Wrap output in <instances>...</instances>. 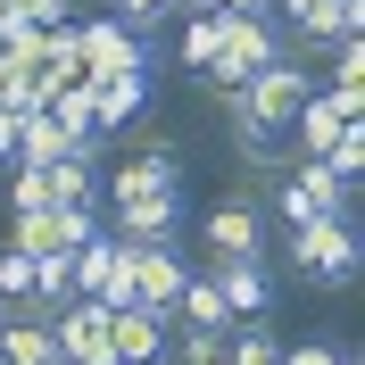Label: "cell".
Masks as SVG:
<instances>
[{
    "label": "cell",
    "mask_w": 365,
    "mask_h": 365,
    "mask_svg": "<svg viewBox=\"0 0 365 365\" xmlns=\"http://www.w3.org/2000/svg\"><path fill=\"white\" fill-rule=\"evenodd\" d=\"M282 257H291L299 274H316L324 291H341V282H357V266H365L357 216H316V225H291V232H282Z\"/></svg>",
    "instance_id": "1"
},
{
    "label": "cell",
    "mask_w": 365,
    "mask_h": 365,
    "mask_svg": "<svg viewBox=\"0 0 365 365\" xmlns=\"http://www.w3.org/2000/svg\"><path fill=\"white\" fill-rule=\"evenodd\" d=\"M274 58H291V42H282V25H274V17H225V50L207 58L200 83L216 91V100H232V91L250 83V75H266Z\"/></svg>",
    "instance_id": "2"
},
{
    "label": "cell",
    "mask_w": 365,
    "mask_h": 365,
    "mask_svg": "<svg viewBox=\"0 0 365 365\" xmlns=\"http://www.w3.org/2000/svg\"><path fill=\"white\" fill-rule=\"evenodd\" d=\"M307 91H316V75L299 67V58H274L266 75H250V83L232 91L225 108H232V116H250L257 133H291V116L307 108Z\"/></svg>",
    "instance_id": "3"
},
{
    "label": "cell",
    "mask_w": 365,
    "mask_h": 365,
    "mask_svg": "<svg viewBox=\"0 0 365 365\" xmlns=\"http://www.w3.org/2000/svg\"><path fill=\"white\" fill-rule=\"evenodd\" d=\"M75 42H83V83H108V75H158L166 50L133 42L116 17H75Z\"/></svg>",
    "instance_id": "4"
},
{
    "label": "cell",
    "mask_w": 365,
    "mask_h": 365,
    "mask_svg": "<svg viewBox=\"0 0 365 365\" xmlns=\"http://www.w3.org/2000/svg\"><path fill=\"white\" fill-rule=\"evenodd\" d=\"M100 182H108V200L100 207H125V200H158V191H182V150L166 133H150L125 166H100Z\"/></svg>",
    "instance_id": "5"
},
{
    "label": "cell",
    "mask_w": 365,
    "mask_h": 365,
    "mask_svg": "<svg viewBox=\"0 0 365 365\" xmlns=\"http://www.w3.org/2000/svg\"><path fill=\"white\" fill-rule=\"evenodd\" d=\"M200 232H207V257H266V207L250 191H225L200 216Z\"/></svg>",
    "instance_id": "6"
},
{
    "label": "cell",
    "mask_w": 365,
    "mask_h": 365,
    "mask_svg": "<svg viewBox=\"0 0 365 365\" xmlns=\"http://www.w3.org/2000/svg\"><path fill=\"white\" fill-rule=\"evenodd\" d=\"M182 282H191V257H182L175 241H158V250H133V307H141V316L175 324V299H182Z\"/></svg>",
    "instance_id": "7"
},
{
    "label": "cell",
    "mask_w": 365,
    "mask_h": 365,
    "mask_svg": "<svg viewBox=\"0 0 365 365\" xmlns=\"http://www.w3.org/2000/svg\"><path fill=\"white\" fill-rule=\"evenodd\" d=\"M207 282H216V299L232 307V324H266V307H274V274H266V257H207Z\"/></svg>",
    "instance_id": "8"
},
{
    "label": "cell",
    "mask_w": 365,
    "mask_h": 365,
    "mask_svg": "<svg viewBox=\"0 0 365 365\" xmlns=\"http://www.w3.org/2000/svg\"><path fill=\"white\" fill-rule=\"evenodd\" d=\"M50 357H67V365H116L108 357V307H91V299L58 307V316H50Z\"/></svg>",
    "instance_id": "9"
},
{
    "label": "cell",
    "mask_w": 365,
    "mask_h": 365,
    "mask_svg": "<svg viewBox=\"0 0 365 365\" xmlns=\"http://www.w3.org/2000/svg\"><path fill=\"white\" fill-rule=\"evenodd\" d=\"M100 158H108V141H91V150H67L58 166H42L50 207H75V216H91V207L108 200V182H100Z\"/></svg>",
    "instance_id": "10"
},
{
    "label": "cell",
    "mask_w": 365,
    "mask_h": 365,
    "mask_svg": "<svg viewBox=\"0 0 365 365\" xmlns=\"http://www.w3.org/2000/svg\"><path fill=\"white\" fill-rule=\"evenodd\" d=\"M166 332H175V324L141 316V307H116L108 316V357L116 365H166Z\"/></svg>",
    "instance_id": "11"
},
{
    "label": "cell",
    "mask_w": 365,
    "mask_h": 365,
    "mask_svg": "<svg viewBox=\"0 0 365 365\" xmlns=\"http://www.w3.org/2000/svg\"><path fill=\"white\" fill-rule=\"evenodd\" d=\"M141 108H150V75H108V83H91V133L100 141L125 133Z\"/></svg>",
    "instance_id": "12"
},
{
    "label": "cell",
    "mask_w": 365,
    "mask_h": 365,
    "mask_svg": "<svg viewBox=\"0 0 365 365\" xmlns=\"http://www.w3.org/2000/svg\"><path fill=\"white\" fill-rule=\"evenodd\" d=\"M282 182H291V191L316 207V216H357V191H349V182L332 175L324 158H291V166H282Z\"/></svg>",
    "instance_id": "13"
},
{
    "label": "cell",
    "mask_w": 365,
    "mask_h": 365,
    "mask_svg": "<svg viewBox=\"0 0 365 365\" xmlns=\"http://www.w3.org/2000/svg\"><path fill=\"white\" fill-rule=\"evenodd\" d=\"M357 25H365V0H316V17L291 34V58H299V50H332V42H349Z\"/></svg>",
    "instance_id": "14"
},
{
    "label": "cell",
    "mask_w": 365,
    "mask_h": 365,
    "mask_svg": "<svg viewBox=\"0 0 365 365\" xmlns=\"http://www.w3.org/2000/svg\"><path fill=\"white\" fill-rule=\"evenodd\" d=\"M175 324H191V332H232V307L216 299V282H207L200 266H191V282H182V299H175Z\"/></svg>",
    "instance_id": "15"
},
{
    "label": "cell",
    "mask_w": 365,
    "mask_h": 365,
    "mask_svg": "<svg viewBox=\"0 0 365 365\" xmlns=\"http://www.w3.org/2000/svg\"><path fill=\"white\" fill-rule=\"evenodd\" d=\"M341 133H349V125L332 116V100H324V91H307V108L291 116V141H299V158H324V150H332Z\"/></svg>",
    "instance_id": "16"
},
{
    "label": "cell",
    "mask_w": 365,
    "mask_h": 365,
    "mask_svg": "<svg viewBox=\"0 0 365 365\" xmlns=\"http://www.w3.org/2000/svg\"><path fill=\"white\" fill-rule=\"evenodd\" d=\"M216 50H225V17H216V9H191V17H182V67L191 75H207V58H216Z\"/></svg>",
    "instance_id": "17"
},
{
    "label": "cell",
    "mask_w": 365,
    "mask_h": 365,
    "mask_svg": "<svg viewBox=\"0 0 365 365\" xmlns=\"http://www.w3.org/2000/svg\"><path fill=\"white\" fill-rule=\"evenodd\" d=\"M108 17L125 25L133 42H150V50H158V34L175 25V0H108Z\"/></svg>",
    "instance_id": "18"
},
{
    "label": "cell",
    "mask_w": 365,
    "mask_h": 365,
    "mask_svg": "<svg viewBox=\"0 0 365 365\" xmlns=\"http://www.w3.org/2000/svg\"><path fill=\"white\" fill-rule=\"evenodd\" d=\"M67 150H75V141L58 133L50 116H25V125H17V166H58Z\"/></svg>",
    "instance_id": "19"
},
{
    "label": "cell",
    "mask_w": 365,
    "mask_h": 365,
    "mask_svg": "<svg viewBox=\"0 0 365 365\" xmlns=\"http://www.w3.org/2000/svg\"><path fill=\"white\" fill-rule=\"evenodd\" d=\"M232 332H191V324H175L166 332V365H225Z\"/></svg>",
    "instance_id": "20"
},
{
    "label": "cell",
    "mask_w": 365,
    "mask_h": 365,
    "mask_svg": "<svg viewBox=\"0 0 365 365\" xmlns=\"http://www.w3.org/2000/svg\"><path fill=\"white\" fill-rule=\"evenodd\" d=\"M225 365H282V332H266V324H232Z\"/></svg>",
    "instance_id": "21"
},
{
    "label": "cell",
    "mask_w": 365,
    "mask_h": 365,
    "mask_svg": "<svg viewBox=\"0 0 365 365\" xmlns=\"http://www.w3.org/2000/svg\"><path fill=\"white\" fill-rule=\"evenodd\" d=\"M0 307H34V257L0 250Z\"/></svg>",
    "instance_id": "22"
},
{
    "label": "cell",
    "mask_w": 365,
    "mask_h": 365,
    "mask_svg": "<svg viewBox=\"0 0 365 365\" xmlns=\"http://www.w3.org/2000/svg\"><path fill=\"white\" fill-rule=\"evenodd\" d=\"M324 166H332V175H341L349 191H357V175H365V125H349V133L332 141V150H324Z\"/></svg>",
    "instance_id": "23"
},
{
    "label": "cell",
    "mask_w": 365,
    "mask_h": 365,
    "mask_svg": "<svg viewBox=\"0 0 365 365\" xmlns=\"http://www.w3.org/2000/svg\"><path fill=\"white\" fill-rule=\"evenodd\" d=\"M282 365H357L349 341H282Z\"/></svg>",
    "instance_id": "24"
},
{
    "label": "cell",
    "mask_w": 365,
    "mask_h": 365,
    "mask_svg": "<svg viewBox=\"0 0 365 365\" xmlns=\"http://www.w3.org/2000/svg\"><path fill=\"white\" fill-rule=\"evenodd\" d=\"M34 207H50V182H42V166H17L9 175V216H34Z\"/></svg>",
    "instance_id": "25"
},
{
    "label": "cell",
    "mask_w": 365,
    "mask_h": 365,
    "mask_svg": "<svg viewBox=\"0 0 365 365\" xmlns=\"http://www.w3.org/2000/svg\"><path fill=\"white\" fill-rule=\"evenodd\" d=\"M9 17H17V25H67L75 0H9Z\"/></svg>",
    "instance_id": "26"
},
{
    "label": "cell",
    "mask_w": 365,
    "mask_h": 365,
    "mask_svg": "<svg viewBox=\"0 0 365 365\" xmlns=\"http://www.w3.org/2000/svg\"><path fill=\"white\" fill-rule=\"evenodd\" d=\"M332 83H365V42H357V34L332 42Z\"/></svg>",
    "instance_id": "27"
},
{
    "label": "cell",
    "mask_w": 365,
    "mask_h": 365,
    "mask_svg": "<svg viewBox=\"0 0 365 365\" xmlns=\"http://www.w3.org/2000/svg\"><path fill=\"white\" fill-rule=\"evenodd\" d=\"M216 17H266V0H207Z\"/></svg>",
    "instance_id": "28"
},
{
    "label": "cell",
    "mask_w": 365,
    "mask_h": 365,
    "mask_svg": "<svg viewBox=\"0 0 365 365\" xmlns=\"http://www.w3.org/2000/svg\"><path fill=\"white\" fill-rule=\"evenodd\" d=\"M191 9H207V0H175V17H191Z\"/></svg>",
    "instance_id": "29"
},
{
    "label": "cell",
    "mask_w": 365,
    "mask_h": 365,
    "mask_svg": "<svg viewBox=\"0 0 365 365\" xmlns=\"http://www.w3.org/2000/svg\"><path fill=\"white\" fill-rule=\"evenodd\" d=\"M42 365H67V357H42Z\"/></svg>",
    "instance_id": "30"
},
{
    "label": "cell",
    "mask_w": 365,
    "mask_h": 365,
    "mask_svg": "<svg viewBox=\"0 0 365 365\" xmlns=\"http://www.w3.org/2000/svg\"><path fill=\"white\" fill-rule=\"evenodd\" d=\"M0 17H9V0H0Z\"/></svg>",
    "instance_id": "31"
}]
</instances>
